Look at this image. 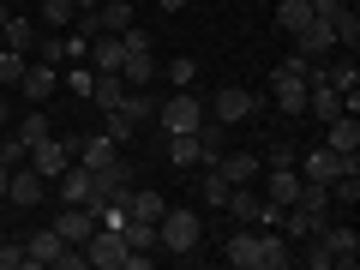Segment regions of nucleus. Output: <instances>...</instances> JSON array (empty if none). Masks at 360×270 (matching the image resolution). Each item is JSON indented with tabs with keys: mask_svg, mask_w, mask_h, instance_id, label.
Returning a JSON list of instances; mask_svg holds the SVG:
<instances>
[{
	"mask_svg": "<svg viewBox=\"0 0 360 270\" xmlns=\"http://www.w3.org/2000/svg\"><path fill=\"white\" fill-rule=\"evenodd\" d=\"M54 84H60V66L30 60V66H25V78H18V96H25V103H49V96H54Z\"/></svg>",
	"mask_w": 360,
	"mask_h": 270,
	"instance_id": "nucleus-15",
	"label": "nucleus"
},
{
	"mask_svg": "<svg viewBox=\"0 0 360 270\" xmlns=\"http://www.w3.org/2000/svg\"><path fill=\"white\" fill-rule=\"evenodd\" d=\"M120 42H127V54H156V37L144 25H127V30H120Z\"/></svg>",
	"mask_w": 360,
	"mask_h": 270,
	"instance_id": "nucleus-39",
	"label": "nucleus"
},
{
	"mask_svg": "<svg viewBox=\"0 0 360 270\" xmlns=\"http://www.w3.org/2000/svg\"><path fill=\"white\" fill-rule=\"evenodd\" d=\"M258 180H264V198H270L276 210H288V205L300 198V168H295V162H283V168H264Z\"/></svg>",
	"mask_w": 360,
	"mask_h": 270,
	"instance_id": "nucleus-13",
	"label": "nucleus"
},
{
	"mask_svg": "<svg viewBox=\"0 0 360 270\" xmlns=\"http://www.w3.org/2000/svg\"><path fill=\"white\" fill-rule=\"evenodd\" d=\"M198 240H205V217H198L193 205H168L162 222H156V246L186 258V252H198Z\"/></svg>",
	"mask_w": 360,
	"mask_h": 270,
	"instance_id": "nucleus-2",
	"label": "nucleus"
},
{
	"mask_svg": "<svg viewBox=\"0 0 360 270\" xmlns=\"http://www.w3.org/2000/svg\"><path fill=\"white\" fill-rule=\"evenodd\" d=\"M307 115H312V120H336V115H348V96L312 78V84H307Z\"/></svg>",
	"mask_w": 360,
	"mask_h": 270,
	"instance_id": "nucleus-19",
	"label": "nucleus"
},
{
	"mask_svg": "<svg viewBox=\"0 0 360 270\" xmlns=\"http://www.w3.org/2000/svg\"><path fill=\"white\" fill-rule=\"evenodd\" d=\"M295 168H300V180H319V186H330L342 168H360V156H342V150H330V144H319V150H300Z\"/></svg>",
	"mask_w": 360,
	"mask_h": 270,
	"instance_id": "nucleus-6",
	"label": "nucleus"
},
{
	"mask_svg": "<svg viewBox=\"0 0 360 270\" xmlns=\"http://www.w3.org/2000/svg\"><path fill=\"white\" fill-rule=\"evenodd\" d=\"M312 78H319V84H330V90H342V96H354V90H360V66H354V60L312 66V72H307V84H312Z\"/></svg>",
	"mask_w": 360,
	"mask_h": 270,
	"instance_id": "nucleus-20",
	"label": "nucleus"
},
{
	"mask_svg": "<svg viewBox=\"0 0 360 270\" xmlns=\"http://www.w3.org/2000/svg\"><path fill=\"white\" fill-rule=\"evenodd\" d=\"M49 132H54V120L42 115V108H30V115H25V120H18V127H13V139H18V144H25V150H30V144H42V139H49Z\"/></svg>",
	"mask_w": 360,
	"mask_h": 270,
	"instance_id": "nucleus-28",
	"label": "nucleus"
},
{
	"mask_svg": "<svg viewBox=\"0 0 360 270\" xmlns=\"http://www.w3.org/2000/svg\"><path fill=\"white\" fill-rule=\"evenodd\" d=\"M168 162H174V168H198V162H205L198 132H168Z\"/></svg>",
	"mask_w": 360,
	"mask_h": 270,
	"instance_id": "nucleus-27",
	"label": "nucleus"
},
{
	"mask_svg": "<svg viewBox=\"0 0 360 270\" xmlns=\"http://www.w3.org/2000/svg\"><path fill=\"white\" fill-rule=\"evenodd\" d=\"M25 66H30V54H18V49H0V90H18Z\"/></svg>",
	"mask_w": 360,
	"mask_h": 270,
	"instance_id": "nucleus-34",
	"label": "nucleus"
},
{
	"mask_svg": "<svg viewBox=\"0 0 360 270\" xmlns=\"http://www.w3.org/2000/svg\"><path fill=\"white\" fill-rule=\"evenodd\" d=\"M210 120H222V127H240V120H252L258 115V96L246 84H222L217 96H210V108H205Z\"/></svg>",
	"mask_w": 360,
	"mask_h": 270,
	"instance_id": "nucleus-8",
	"label": "nucleus"
},
{
	"mask_svg": "<svg viewBox=\"0 0 360 270\" xmlns=\"http://www.w3.org/2000/svg\"><path fill=\"white\" fill-rule=\"evenodd\" d=\"M49 229H54V234H60V240H66V246H84V240H90V234H96V210H90V205H66V210H60V217H54V222H49Z\"/></svg>",
	"mask_w": 360,
	"mask_h": 270,
	"instance_id": "nucleus-12",
	"label": "nucleus"
},
{
	"mask_svg": "<svg viewBox=\"0 0 360 270\" xmlns=\"http://www.w3.org/2000/svg\"><path fill=\"white\" fill-rule=\"evenodd\" d=\"M72 25H78L72 0H42V30H72Z\"/></svg>",
	"mask_w": 360,
	"mask_h": 270,
	"instance_id": "nucleus-33",
	"label": "nucleus"
},
{
	"mask_svg": "<svg viewBox=\"0 0 360 270\" xmlns=\"http://www.w3.org/2000/svg\"><path fill=\"white\" fill-rule=\"evenodd\" d=\"M0 37H6V49H18V54H30L37 49V18H25V13H13V6H6V18H0Z\"/></svg>",
	"mask_w": 360,
	"mask_h": 270,
	"instance_id": "nucleus-21",
	"label": "nucleus"
},
{
	"mask_svg": "<svg viewBox=\"0 0 360 270\" xmlns=\"http://www.w3.org/2000/svg\"><path fill=\"white\" fill-rule=\"evenodd\" d=\"M222 258L234 270H288L295 264V246H288V234H270V229H234Z\"/></svg>",
	"mask_w": 360,
	"mask_h": 270,
	"instance_id": "nucleus-1",
	"label": "nucleus"
},
{
	"mask_svg": "<svg viewBox=\"0 0 360 270\" xmlns=\"http://www.w3.org/2000/svg\"><path fill=\"white\" fill-rule=\"evenodd\" d=\"M84 66L90 72H120V66H127V42H120L115 30H96L90 49H84Z\"/></svg>",
	"mask_w": 360,
	"mask_h": 270,
	"instance_id": "nucleus-11",
	"label": "nucleus"
},
{
	"mask_svg": "<svg viewBox=\"0 0 360 270\" xmlns=\"http://www.w3.org/2000/svg\"><path fill=\"white\" fill-rule=\"evenodd\" d=\"M25 156H30V150H25V144L13 139V127H6V139H0V162H6V168H18Z\"/></svg>",
	"mask_w": 360,
	"mask_h": 270,
	"instance_id": "nucleus-42",
	"label": "nucleus"
},
{
	"mask_svg": "<svg viewBox=\"0 0 360 270\" xmlns=\"http://www.w3.org/2000/svg\"><path fill=\"white\" fill-rule=\"evenodd\" d=\"M229 193H234V186L222 180V168H217V162H198V205L222 210V205H229Z\"/></svg>",
	"mask_w": 360,
	"mask_h": 270,
	"instance_id": "nucleus-22",
	"label": "nucleus"
},
{
	"mask_svg": "<svg viewBox=\"0 0 360 270\" xmlns=\"http://www.w3.org/2000/svg\"><path fill=\"white\" fill-rule=\"evenodd\" d=\"M198 150H205V162H217V156L229 150V127L205 115V127H198Z\"/></svg>",
	"mask_w": 360,
	"mask_h": 270,
	"instance_id": "nucleus-29",
	"label": "nucleus"
},
{
	"mask_svg": "<svg viewBox=\"0 0 360 270\" xmlns=\"http://www.w3.org/2000/svg\"><path fill=\"white\" fill-rule=\"evenodd\" d=\"M13 127V103H6V90H0V132Z\"/></svg>",
	"mask_w": 360,
	"mask_h": 270,
	"instance_id": "nucleus-45",
	"label": "nucleus"
},
{
	"mask_svg": "<svg viewBox=\"0 0 360 270\" xmlns=\"http://www.w3.org/2000/svg\"><path fill=\"white\" fill-rule=\"evenodd\" d=\"M156 6H162V13H186V0H156Z\"/></svg>",
	"mask_w": 360,
	"mask_h": 270,
	"instance_id": "nucleus-47",
	"label": "nucleus"
},
{
	"mask_svg": "<svg viewBox=\"0 0 360 270\" xmlns=\"http://www.w3.org/2000/svg\"><path fill=\"white\" fill-rule=\"evenodd\" d=\"M120 103H127V78H120V72H96V84H90V108H103V115H108V108H120Z\"/></svg>",
	"mask_w": 360,
	"mask_h": 270,
	"instance_id": "nucleus-23",
	"label": "nucleus"
},
{
	"mask_svg": "<svg viewBox=\"0 0 360 270\" xmlns=\"http://www.w3.org/2000/svg\"><path fill=\"white\" fill-rule=\"evenodd\" d=\"M295 156H300L295 144H283V139H276V144H270L264 156H258V162H264V168H283V162H295Z\"/></svg>",
	"mask_w": 360,
	"mask_h": 270,
	"instance_id": "nucleus-41",
	"label": "nucleus"
},
{
	"mask_svg": "<svg viewBox=\"0 0 360 270\" xmlns=\"http://www.w3.org/2000/svg\"><path fill=\"white\" fill-rule=\"evenodd\" d=\"M37 205H49V180H42L30 162L6 168V210H37Z\"/></svg>",
	"mask_w": 360,
	"mask_h": 270,
	"instance_id": "nucleus-4",
	"label": "nucleus"
},
{
	"mask_svg": "<svg viewBox=\"0 0 360 270\" xmlns=\"http://www.w3.org/2000/svg\"><path fill=\"white\" fill-rule=\"evenodd\" d=\"M0 205H6V162H0Z\"/></svg>",
	"mask_w": 360,
	"mask_h": 270,
	"instance_id": "nucleus-48",
	"label": "nucleus"
},
{
	"mask_svg": "<svg viewBox=\"0 0 360 270\" xmlns=\"http://www.w3.org/2000/svg\"><path fill=\"white\" fill-rule=\"evenodd\" d=\"M300 252H295V264H307V270H330V246H324V234H307V240H295Z\"/></svg>",
	"mask_w": 360,
	"mask_h": 270,
	"instance_id": "nucleus-32",
	"label": "nucleus"
},
{
	"mask_svg": "<svg viewBox=\"0 0 360 270\" xmlns=\"http://www.w3.org/2000/svg\"><path fill=\"white\" fill-rule=\"evenodd\" d=\"M84 264L90 270H120V264H127V240H120L115 229H96L84 240Z\"/></svg>",
	"mask_w": 360,
	"mask_h": 270,
	"instance_id": "nucleus-10",
	"label": "nucleus"
},
{
	"mask_svg": "<svg viewBox=\"0 0 360 270\" xmlns=\"http://www.w3.org/2000/svg\"><path fill=\"white\" fill-rule=\"evenodd\" d=\"M72 6H78V13H90V6H96V0H72Z\"/></svg>",
	"mask_w": 360,
	"mask_h": 270,
	"instance_id": "nucleus-49",
	"label": "nucleus"
},
{
	"mask_svg": "<svg viewBox=\"0 0 360 270\" xmlns=\"http://www.w3.org/2000/svg\"><path fill=\"white\" fill-rule=\"evenodd\" d=\"M72 150H78L72 139H60V132H49V139H42V144H30V156H25V162L37 168V174L49 180V186H54V180L66 174V162H72Z\"/></svg>",
	"mask_w": 360,
	"mask_h": 270,
	"instance_id": "nucleus-9",
	"label": "nucleus"
},
{
	"mask_svg": "<svg viewBox=\"0 0 360 270\" xmlns=\"http://www.w3.org/2000/svg\"><path fill=\"white\" fill-rule=\"evenodd\" d=\"M307 18H312V6H307V0H283V6H276V30H288V37H295V30L307 25Z\"/></svg>",
	"mask_w": 360,
	"mask_h": 270,
	"instance_id": "nucleus-36",
	"label": "nucleus"
},
{
	"mask_svg": "<svg viewBox=\"0 0 360 270\" xmlns=\"http://www.w3.org/2000/svg\"><path fill=\"white\" fill-rule=\"evenodd\" d=\"M120 78H127V90H150V78H156V60H150V54H127Z\"/></svg>",
	"mask_w": 360,
	"mask_h": 270,
	"instance_id": "nucleus-31",
	"label": "nucleus"
},
{
	"mask_svg": "<svg viewBox=\"0 0 360 270\" xmlns=\"http://www.w3.org/2000/svg\"><path fill=\"white\" fill-rule=\"evenodd\" d=\"M66 84H72V96H84V103H90V84H96V72H90V66H72V78H66Z\"/></svg>",
	"mask_w": 360,
	"mask_h": 270,
	"instance_id": "nucleus-44",
	"label": "nucleus"
},
{
	"mask_svg": "<svg viewBox=\"0 0 360 270\" xmlns=\"http://www.w3.org/2000/svg\"><path fill=\"white\" fill-rule=\"evenodd\" d=\"M156 120H162V139H168V132H198V127H205V103H198L193 90H174V96L156 108Z\"/></svg>",
	"mask_w": 360,
	"mask_h": 270,
	"instance_id": "nucleus-7",
	"label": "nucleus"
},
{
	"mask_svg": "<svg viewBox=\"0 0 360 270\" xmlns=\"http://www.w3.org/2000/svg\"><path fill=\"white\" fill-rule=\"evenodd\" d=\"M324 127H330V139H324L330 150H342V156L360 150V120H354V115H336V120H324Z\"/></svg>",
	"mask_w": 360,
	"mask_h": 270,
	"instance_id": "nucleus-25",
	"label": "nucleus"
},
{
	"mask_svg": "<svg viewBox=\"0 0 360 270\" xmlns=\"http://www.w3.org/2000/svg\"><path fill=\"white\" fill-rule=\"evenodd\" d=\"M222 210H229V217L240 222V229H276V217H283V210L270 205V198L258 193V186H234V193H229V205H222Z\"/></svg>",
	"mask_w": 360,
	"mask_h": 270,
	"instance_id": "nucleus-3",
	"label": "nucleus"
},
{
	"mask_svg": "<svg viewBox=\"0 0 360 270\" xmlns=\"http://www.w3.org/2000/svg\"><path fill=\"white\" fill-rule=\"evenodd\" d=\"M324 246H330V270H354L360 264V234L354 229H330V222H324Z\"/></svg>",
	"mask_w": 360,
	"mask_h": 270,
	"instance_id": "nucleus-18",
	"label": "nucleus"
},
{
	"mask_svg": "<svg viewBox=\"0 0 360 270\" xmlns=\"http://www.w3.org/2000/svg\"><path fill=\"white\" fill-rule=\"evenodd\" d=\"M0 270H25V240H0Z\"/></svg>",
	"mask_w": 360,
	"mask_h": 270,
	"instance_id": "nucleus-43",
	"label": "nucleus"
},
{
	"mask_svg": "<svg viewBox=\"0 0 360 270\" xmlns=\"http://www.w3.org/2000/svg\"><path fill=\"white\" fill-rule=\"evenodd\" d=\"M307 72H300V66H276V72H270V96H276V108H283L288 120L307 115Z\"/></svg>",
	"mask_w": 360,
	"mask_h": 270,
	"instance_id": "nucleus-5",
	"label": "nucleus"
},
{
	"mask_svg": "<svg viewBox=\"0 0 360 270\" xmlns=\"http://www.w3.org/2000/svg\"><path fill=\"white\" fill-rule=\"evenodd\" d=\"M217 168H222V180H229V186H258V174H264V162H258L252 150H222Z\"/></svg>",
	"mask_w": 360,
	"mask_h": 270,
	"instance_id": "nucleus-17",
	"label": "nucleus"
},
{
	"mask_svg": "<svg viewBox=\"0 0 360 270\" xmlns=\"http://www.w3.org/2000/svg\"><path fill=\"white\" fill-rule=\"evenodd\" d=\"M120 240H127V252H162V246H156V222H132V217H127Z\"/></svg>",
	"mask_w": 360,
	"mask_h": 270,
	"instance_id": "nucleus-30",
	"label": "nucleus"
},
{
	"mask_svg": "<svg viewBox=\"0 0 360 270\" xmlns=\"http://www.w3.org/2000/svg\"><path fill=\"white\" fill-rule=\"evenodd\" d=\"M162 210H168L162 193H139V186L127 193V217H132V222H162Z\"/></svg>",
	"mask_w": 360,
	"mask_h": 270,
	"instance_id": "nucleus-26",
	"label": "nucleus"
},
{
	"mask_svg": "<svg viewBox=\"0 0 360 270\" xmlns=\"http://www.w3.org/2000/svg\"><path fill=\"white\" fill-rule=\"evenodd\" d=\"M103 132H108V139H115V144H127V139H132V132H139V127H132V120L120 115V108H108V127H103Z\"/></svg>",
	"mask_w": 360,
	"mask_h": 270,
	"instance_id": "nucleus-40",
	"label": "nucleus"
},
{
	"mask_svg": "<svg viewBox=\"0 0 360 270\" xmlns=\"http://www.w3.org/2000/svg\"><path fill=\"white\" fill-rule=\"evenodd\" d=\"M54 186H60V205H90V198H96V174H90L78 156L66 162V174L54 180Z\"/></svg>",
	"mask_w": 360,
	"mask_h": 270,
	"instance_id": "nucleus-16",
	"label": "nucleus"
},
{
	"mask_svg": "<svg viewBox=\"0 0 360 270\" xmlns=\"http://www.w3.org/2000/svg\"><path fill=\"white\" fill-rule=\"evenodd\" d=\"M330 205H360V168H342L330 180Z\"/></svg>",
	"mask_w": 360,
	"mask_h": 270,
	"instance_id": "nucleus-35",
	"label": "nucleus"
},
{
	"mask_svg": "<svg viewBox=\"0 0 360 270\" xmlns=\"http://www.w3.org/2000/svg\"><path fill=\"white\" fill-rule=\"evenodd\" d=\"M78 162H84V168H108V162H120V144L108 139V132H96V139L78 144Z\"/></svg>",
	"mask_w": 360,
	"mask_h": 270,
	"instance_id": "nucleus-24",
	"label": "nucleus"
},
{
	"mask_svg": "<svg viewBox=\"0 0 360 270\" xmlns=\"http://www.w3.org/2000/svg\"><path fill=\"white\" fill-rule=\"evenodd\" d=\"M312 13H336V6H342V0H307Z\"/></svg>",
	"mask_w": 360,
	"mask_h": 270,
	"instance_id": "nucleus-46",
	"label": "nucleus"
},
{
	"mask_svg": "<svg viewBox=\"0 0 360 270\" xmlns=\"http://www.w3.org/2000/svg\"><path fill=\"white\" fill-rule=\"evenodd\" d=\"M295 42H300V54H307V60H324V54L336 49V30H330V18H324V13H312L307 25L295 30Z\"/></svg>",
	"mask_w": 360,
	"mask_h": 270,
	"instance_id": "nucleus-14",
	"label": "nucleus"
},
{
	"mask_svg": "<svg viewBox=\"0 0 360 270\" xmlns=\"http://www.w3.org/2000/svg\"><path fill=\"white\" fill-rule=\"evenodd\" d=\"M120 115H127L132 127H144V120L156 115V103H150V90H127V103H120Z\"/></svg>",
	"mask_w": 360,
	"mask_h": 270,
	"instance_id": "nucleus-37",
	"label": "nucleus"
},
{
	"mask_svg": "<svg viewBox=\"0 0 360 270\" xmlns=\"http://www.w3.org/2000/svg\"><path fill=\"white\" fill-rule=\"evenodd\" d=\"M193 78H198V60H193V54H174V60H168V84H174V90H186Z\"/></svg>",
	"mask_w": 360,
	"mask_h": 270,
	"instance_id": "nucleus-38",
	"label": "nucleus"
}]
</instances>
